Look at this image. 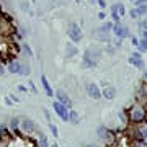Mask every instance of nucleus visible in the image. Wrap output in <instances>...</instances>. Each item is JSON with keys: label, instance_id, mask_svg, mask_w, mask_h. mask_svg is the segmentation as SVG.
Instances as JSON below:
<instances>
[{"label": "nucleus", "instance_id": "obj_29", "mask_svg": "<svg viewBox=\"0 0 147 147\" xmlns=\"http://www.w3.org/2000/svg\"><path fill=\"white\" fill-rule=\"evenodd\" d=\"M21 10H23V11H26L28 15H31V16L34 15V13H33V10L30 8V5H28L26 2H21Z\"/></svg>", "mask_w": 147, "mask_h": 147}, {"label": "nucleus", "instance_id": "obj_7", "mask_svg": "<svg viewBox=\"0 0 147 147\" xmlns=\"http://www.w3.org/2000/svg\"><path fill=\"white\" fill-rule=\"evenodd\" d=\"M54 98L59 101V103H62V105H65L70 110L72 108V100H70V96L67 95V92L65 90H62V88H59V90H56V93H54Z\"/></svg>", "mask_w": 147, "mask_h": 147}, {"label": "nucleus", "instance_id": "obj_37", "mask_svg": "<svg viewBox=\"0 0 147 147\" xmlns=\"http://www.w3.org/2000/svg\"><path fill=\"white\" fill-rule=\"evenodd\" d=\"M13 103H15V101H13V100H11V98H10V96L7 95V96H5V105H7V106H11V105H13Z\"/></svg>", "mask_w": 147, "mask_h": 147}, {"label": "nucleus", "instance_id": "obj_41", "mask_svg": "<svg viewBox=\"0 0 147 147\" xmlns=\"http://www.w3.org/2000/svg\"><path fill=\"white\" fill-rule=\"evenodd\" d=\"M119 118H121V121H123V123H126V121H127L126 115H124V111H121V113H119Z\"/></svg>", "mask_w": 147, "mask_h": 147}, {"label": "nucleus", "instance_id": "obj_40", "mask_svg": "<svg viewBox=\"0 0 147 147\" xmlns=\"http://www.w3.org/2000/svg\"><path fill=\"white\" fill-rule=\"evenodd\" d=\"M8 96H10V98H11V100H13V101H15V103H20V98H18V96H16V95H13V93H11V95H8Z\"/></svg>", "mask_w": 147, "mask_h": 147}, {"label": "nucleus", "instance_id": "obj_21", "mask_svg": "<svg viewBox=\"0 0 147 147\" xmlns=\"http://www.w3.org/2000/svg\"><path fill=\"white\" fill-rule=\"evenodd\" d=\"M110 15H111V21H113V23H121V16L118 15V11H116L115 5L111 7V11H110Z\"/></svg>", "mask_w": 147, "mask_h": 147}, {"label": "nucleus", "instance_id": "obj_14", "mask_svg": "<svg viewBox=\"0 0 147 147\" xmlns=\"http://www.w3.org/2000/svg\"><path fill=\"white\" fill-rule=\"evenodd\" d=\"M77 53H79V49L75 47V44H74V42H69L67 46H65V57H67V59L74 57Z\"/></svg>", "mask_w": 147, "mask_h": 147}, {"label": "nucleus", "instance_id": "obj_43", "mask_svg": "<svg viewBox=\"0 0 147 147\" xmlns=\"http://www.w3.org/2000/svg\"><path fill=\"white\" fill-rule=\"evenodd\" d=\"M141 39H147V31H141Z\"/></svg>", "mask_w": 147, "mask_h": 147}, {"label": "nucleus", "instance_id": "obj_3", "mask_svg": "<svg viewBox=\"0 0 147 147\" xmlns=\"http://www.w3.org/2000/svg\"><path fill=\"white\" fill-rule=\"evenodd\" d=\"M111 33H113V36L119 38V39H126V38L132 36L129 26H124V25H121V23H113V30H111Z\"/></svg>", "mask_w": 147, "mask_h": 147}, {"label": "nucleus", "instance_id": "obj_8", "mask_svg": "<svg viewBox=\"0 0 147 147\" xmlns=\"http://www.w3.org/2000/svg\"><path fill=\"white\" fill-rule=\"evenodd\" d=\"M20 126H21V131L28 132V134H31V132H36L38 131L36 121L30 119V118H23V119H21V123H20Z\"/></svg>", "mask_w": 147, "mask_h": 147}, {"label": "nucleus", "instance_id": "obj_10", "mask_svg": "<svg viewBox=\"0 0 147 147\" xmlns=\"http://www.w3.org/2000/svg\"><path fill=\"white\" fill-rule=\"evenodd\" d=\"M101 95H103V98H106V100H115L116 88L113 87V85L105 84V87H103V90H101Z\"/></svg>", "mask_w": 147, "mask_h": 147}, {"label": "nucleus", "instance_id": "obj_25", "mask_svg": "<svg viewBox=\"0 0 147 147\" xmlns=\"http://www.w3.org/2000/svg\"><path fill=\"white\" fill-rule=\"evenodd\" d=\"M137 49H139V53H147V39H141L139 38V46H137Z\"/></svg>", "mask_w": 147, "mask_h": 147}, {"label": "nucleus", "instance_id": "obj_20", "mask_svg": "<svg viewBox=\"0 0 147 147\" xmlns=\"http://www.w3.org/2000/svg\"><path fill=\"white\" fill-rule=\"evenodd\" d=\"M115 8H116V11H118V15H119L121 18L126 15V5H124V3L118 2V3H115Z\"/></svg>", "mask_w": 147, "mask_h": 147}, {"label": "nucleus", "instance_id": "obj_30", "mask_svg": "<svg viewBox=\"0 0 147 147\" xmlns=\"http://www.w3.org/2000/svg\"><path fill=\"white\" fill-rule=\"evenodd\" d=\"M129 16H131L132 20H139V15H137L136 8H131V10H129Z\"/></svg>", "mask_w": 147, "mask_h": 147}, {"label": "nucleus", "instance_id": "obj_28", "mask_svg": "<svg viewBox=\"0 0 147 147\" xmlns=\"http://www.w3.org/2000/svg\"><path fill=\"white\" fill-rule=\"evenodd\" d=\"M49 131L53 134L54 137H59V131H57V126L54 124V123H49Z\"/></svg>", "mask_w": 147, "mask_h": 147}, {"label": "nucleus", "instance_id": "obj_32", "mask_svg": "<svg viewBox=\"0 0 147 147\" xmlns=\"http://www.w3.org/2000/svg\"><path fill=\"white\" fill-rule=\"evenodd\" d=\"M16 90H18V92H20V93H26V92H30V88H26V87H25V85H18V87H16Z\"/></svg>", "mask_w": 147, "mask_h": 147}, {"label": "nucleus", "instance_id": "obj_17", "mask_svg": "<svg viewBox=\"0 0 147 147\" xmlns=\"http://www.w3.org/2000/svg\"><path fill=\"white\" fill-rule=\"evenodd\" d=\"M111 30H113V21H105V23H103L98 30H95V31H98V33H111Z\"/></svg>", "mask_w": 147, "mask_h": 147}, {"label": "nucleus", "instance_id": "obj_22", "mask_svg": "<svg viewBox=\"0 0 147 147\" xmlns=\"http://www.w3.org/2000/svg\"><path fill=\"white\" fill-rule=\"evenodd\" d=\"M31 74V69H30V64L28 62H21V70H20V75H30Z\"/></svg>", "mask_w": 147, "mask_h": 147}, {"label": "nucleus", "instance_id": "obj_36", "mask_svg": "<svg viewBox=\"0 0 147 147\" xmlns=\"http://www.w3.org/2000/svg\"><path fill=\"white\" fill-rule=\"evenodd\" d=\"M42 113H44V116H46V119L51 123V113H49V110H47V108H42Z\"/></svg>", "mask_w": 147, "mask_h": 147}, {"label": "nucleus", "instance_id": "obj_6", "mask_svg": "<svg viewBox=\"0 0 147 147\" xmlns=\"http://www.w3.org/2000/svg\"><path fill=\"white\" fill-rule=\"evenodd\" d=\"M85 90H87V95H88L92 100H100L101 96H103L100 87H98L96 84H93V82H90V84L85 85Z\"/></svg>", "mask_w": 147, "mask_h": 147}, {"label": "nucleus", "instance_id": "obj_1", "mask_svg": "<svg viewBox=\"0 0 147 147\" xmlns=\"http://www.w3.org/2000/svg\"><path fill=\"white\" fill-rule=\"evenodd\" d=\"M67 36H69V39H70V42L77 44V42H80L84 39V33H82V30H80V26L77 23L70 21L67 25Z\"/></svg>", "mask_w": 147, "mask_h": 147}, {"label": "nucleus", "instance_id": "obj_19", "mask_svg": "<svg viewBox=\"0 0 147 147\" xmlns=\"http://www.w3.org/2000/svg\"><path fill=\"white\" fill-rule=\"evenodd\" d=\"M95 36L98 38L100 41H103V42H110L111 41V33H98V31H95Z\"/></svg>", "mask_w": 147, "mask_h": 147}, {"label": "nucleus", "instance_id": "obj_9", "mask_svg": "<svg viewBox=\"0 0 147 147\" xmlns=\"http://www.w3.org/2000/svg\"><path fill=\"white\" fill-rule=\"evenodd\" d=\"M129 64L131 65H134L136 69H139V70H144V59H142V56H141V53H134L129 57Z\"/></svg>", "mask_w": 147, "mask_h": 147}, {"label": "nucleus", "instance_id": "obj_49", "mask_svg": "<svg viewBox=\"0 0 147 147\" xmlns=\"http://www.w3.org/2000/svg\"><path fill=\"white\" fill-rule=\"evenodd\" d=\"M129 2H136V0H129Z\"/></svg>", "mask_w": 147, "mask_h": 147}, {"label": "nucleus", "instance_id": "obj_44", "mask_svg": "<svg viewBox=\"0 0 147 147\" xmlns=\"http://www.w3.org/2000/svg\"><path fill=\"white\" fill-rule=\"evenodd\" d=\"M142 79H144V82H147V69H144V74H142Z\"/></svg>", "mask_w": 147, "mask_h": 147}, {"label": "nucleus", "instance_id": "obj_46", "mask_svg": "<svg viewBox=\"0 0 147 147\" xmlns=\"http://www.w3.org/2000/svg\"><path fill=\"white\" fill-rule=\"evenodd\" d=\"M51 147H59V146H57V144H53V146H51Z\"/></svg>", "mask_w": 147, "mask_h": 147}, {"label": "nucleus", "instance_id": "obj_2", "mask_svg": "<svg viewBox=\"0 0 147 147\" xmlns=\"http://www.w3.org/2000/svg\"><path fill=\"white\" fill-rule=\"evenodd\" d=\"M147 118V110L144 108L142 105H134L129 110V119L132 121V123H142V121Z\"/></svg>", "mask_w": 147, "mask_h": 147}, {"label": "nucleus", "instance_id": "obj_11", "mask_svg": "<svg viewBox=\"0 0 147 147\" xmlns=\"http://www.w3.org/2000/svg\"><path fill=\"white\" fill-rule=\"evenodd\" d=\"M96 134H98V137H100L101 141H106V142L111 141V131H110L106 126H98V129H96Z\"/></svg>", "mask_w": 147, "mask_h": 147}, {"label": "nucleus", "instance_id": "obj_15", "mask_svg": "<svg viewBox=\"0 0 147 147\" xmlns=\"http://www.w3.org/2000/svg\"><path fill=\"white\" fill-rule=\"evenodd\" d=\"M69 123H72V124H79L80 123V115L75 110H69Z\"/></svg>", "mask_w": 147, "mask_h": 147}, {"label": "nucleus", "instance_id": "obj_39", "mask_svg": "<svg viewBox=\"0 0 147 147\" xmlns=\"http://www.w3.org/2000/svg\"><path fill=\"white\" fill-rule=\"evenodd\" d=\"M147 3V0H136V2H134V5L136 7H139V5H146Z\"/></svg>", "mask_w": 147, "mask_h": 147}, {"label": "nucleus", "instance_id": "obj_38", "mask_svg": "<svg viewBox=\"0 0 147 147\" xmlns=\"http://www.w3.org/2000/svg\"><path fill=\"white\" fill-rule=\"evenodd\" d=\"M96 3H98V7H100L101 10H103V8H106V0H98Z\"/></svg>", "mask_w": 147, "mask_h": 147}, {"label": "nucleus", "instance_id": "obj_35", "mask_svg": "<svg viewBox=\"0 0 147 147\" xmlns=\"http://www.w3.org/2000/svg\"><path fill=\"white\" fill-rule=\"evenodd\" d=\"M131 42H132V46H134V47H137V46H139V38H137V36H131Z\"/></svg>", "mask_w": 147, "mask_h": 147}, {"label": "nucleus", "instance_id": "obj_16", "mask_svg": "<svg viewBox=\"0 0 147 147\" xmlns=\"http://www.w3.org/2000/svg\"><path fill=\"white\" fill-rule=\"evenodd\" d=\"M20 123H21L20 118H11V119H10V126H8V127H10V131H13V132L18 134V132H20V131H18V129H20Z\"/></svg>", "mask_w": 147, "mask_h": 147}, {"label": "nucleus", "instance_id": "obj_24", "mask_svg": "<svg viewBox=\"0 0 147 147\" xmlns=\"http://www.w3.org/2000/svg\"><path fill=\"white\" fill-rule=\"evenodd\" d=\"M98 64H95V62H92L90 59H85L84 57V61H82V67L84 69H93V67H96Z\"/></svg>", "mask_w": 147, "mask_h": 147}, {"label": "nucleus", "instance_id": "obj_33", "mask_svg": "<svg viewBox=\"0 0 147 147\" xmlns=\"http://www.w3.org/2000/svg\"><path fill=\"white\" fill-rule=\"evenodd\" d=\"M105 51H106V53H108V54H115V53H116L115 46H111L110 42H108V46H106V49H105Z\"/></svg>", "mask_w": 147, "mask_h": 147}, {"label": "nucleus", "instance_id": "obj_23", "mask_svg": "<svg viewBox=\"0 0 147 147\" xmlns=\"http://www.w3.org/2000/svg\"><path fill=\"white\" fill-rule=\"evenodd\" d=\"M21 51H23V54H25L26 57H33V51H31V47H30V44L23 42V44H21Z\"/></svg>", "mask_w": 147, "mask_h": 147}, {"label": "nucleus", "instance_id": "obj_31", "mask_svg": "<svg viewBox=\"0 0 147 147\" xmlns=\"http://www.w3.org/2000/svg\"><path fill=\"white\" fill-rule=\"evenodd\" d=\"M28 87H30V92H33V93H38V88H36V85H34V82H28Z\"/></svg>", "mask_w": 147, "mask_h": 147}, {"label": "nucleus", "instance_id": "obj_47", "mask_svg": "<svg viewBox=\"0 0 147 147\" xmlns=\"http://www.w3.org/2000/svg\"><path fill=\"white\" fill-rule=\"evenodd\" d=\"M90 2H93V3H95V2H98V0H90Z\"/></svg>", "mask_w": 147, "mask_h": 147}, {"label": "nucleus", "instance_id": "obj_5", "mask_svg": "<svg viewBox=\"0 0 147 147\" xmlns=\"http://www.w3.org/2000/svg\"><path fill=\"white\" fill-rule=\"evenodd\" d=\"M53 108H54V111H56L57 118H61L62 121H67V123H69V108H67V106L62 105V103H59L57 100H54Z\"/></svg>", "mask_w": 147, "mask_h": 147}, {"label": "nucleus", "instance_id": "obj_42", "mask_svg": "<svg viewBox=\"0 0 147 147\" xmlns=\"http://www.w3.org/2000/svg\"><path fill=\"white\" fill-rule=\"evenodd\" d=\"M0 75H5V65L0 62Z\"/></svg>", "mask_w": 147, "mask_h": 147}, {"label": "nucleus", "instance_id": "obj_13", "mask_svg": "<svg viewBox=\"0 0 147 147\" xmlns=\"http://www.w3.org/2000/svg\"><path fill=\"white\" fill-rule=\"evenodd\" d=\"M41 84H42V88H44V92H46V95H47V96H51V98H54V93H56V92L53 90L51 84L47 82L46 75H41Z\"/></svg>", "mask_w": 147, "mask_h": 147}, {"label": "nucleus", "instance_id": "obj_4", "mask_svg": "<svg viewBox=\"0 0 147 147\" xmlns=\"http://www.w3.org/2000/svg\"><path fill=\"white\" fill-rule=\"evenodd\" d=\"M101 54H103V51H101L100 47L92 46V47H87V49H85L84 57L85 59H90V61H92V62H95V64H98V61H100V57H101Z\"/></svg>", "mask_w": 147, "mask_h": 147}, {"label": "nucleus", "instance_id": "obj_48", "mask_svg": "<svg viewBox=\"0 0 147 147\" xmlns=\"http://www.w3.org/2000/svg\"><path fill=\"white\" fill-rule=\"evenodd\" d=\"M31 2H33V3H36V0H31Z\"/></svg>", "mask_w": 147, "mask_h": 147}, {"label": "nucleus", "instance_id": "obj_27", "mask_svg": "<svg viewBox=\"0 0 147 147\" xmlns=\"http://www.w3.org/2000/svg\"><path fill=\"white\" fill-rule=\"evenodd\" d=\"M137 26L141 31H147V18H142V20L137 21Z\"/></svg>", "mask_w": 147, "mask_h": 147}, {"label": "nucleus", "instance_id": "obj_34", "mask_svg": "<svg viewBox=\"0 0 147 147\" xmlns=\"http://www.w3.org/2000/svg\"><path fill=\"white\" fill-rule=\"evenodd\" d=\"M98 20H101V21L106 20V11H105V10H100V11H98Z\"/></svg>", "mask_w": 147, "mask_h": 147}, {"label": "nucleus", "instance_id": "obj_26", "mask_svg": "<svg viewBox=\"0 0 147 147\" xmlns=\"http://www.w3.org/2000/svg\"><path fill=\"white\" fill-rule=\"evenodd\" d=\"M38 147H49V142H47L46 136H39V139H38Z\"/></svg>", "mask_w": 147, "mask_h": 147}, {"label": "nucleus", "instance_id": "obj_18", "mask_svg": "<svg viewBox=\"0 0 147 147\" xmlns=\"http://www.w3.org/2000/svg\"><path fill=\"white\" fill-rule=\"evenodd\" d=\"M136 141H147V127H139L136 131Z\"/></svg>", "mask_w": 147, "mask_h": 147}, {"label": "nucleus", "instance_id": "obj_45", "mask_svg": "<svg viewBox=\"0 0 147 147\" xmlns=\"http://www.w3.org/2000/svg\"><path fill=\"white\" fill-rule=\"evenodd\" d=\"M87 147H98V146H96V144H88Z\"/></svg>", "mask_w": 147, "mask_h": 147}, {"label": "nucleus", "instance_id": "obj_12", "mask_svg": "<svg viewBox=\"0 0 147 147\" xmlns=\"http://www.w3.org/2000/svg\"><path fill=\"white\" fill-rule=\"evenodd\" d=\"M7 69H8V72L13 74V75H20L21 62H18V61H10V62H8V65H7Z\"/></svg>", "mask_w": 147, "mask_h": 147}]
</instances>
